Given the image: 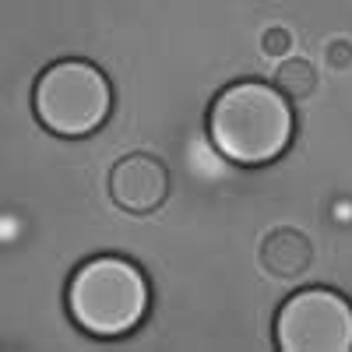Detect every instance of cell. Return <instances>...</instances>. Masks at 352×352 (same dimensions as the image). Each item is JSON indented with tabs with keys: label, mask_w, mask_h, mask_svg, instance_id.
Segmentation results:
<instances>
[{
	"label": "cell",
	"mask_w": 352,
	"mask_h": 352,
	"mask_svg": "<svg viewBox=\"0 0 352 352\" xmlns=\"http://www.w3.org/2000/svg\"><path fill=\"white\" fill-rule=\"evenodd\" d=\"M292 134H296V113L278 85L240 78L226 85L208 106V141L232 166H272L285 155Z\"/></svg>",
	"instance_id": "cell-1"
},
{
	"label": "cell",
	"mask_w": 352,
	"mask_h": 352,
	"mask_svg": "<svg viewBox=\"0 0 352 352\" xmlns=\"http://www.w3.org/2000/svg\"><path fill=\"white\" fill-rule=\"evenodd\" d=\"M64 303L71 320L92 338H124L131 335L152 303V285L131 257L99 254L78 264L67 278Z\"/></svg>",
	"instance_id": "cell-2"
},
{
	"label": "cell",
	"mask_w": 352,
	"mask_h": 352,
	"mask_svg": "<svg viewBox=\"0 0 352 352\" xmlns=\"http://www.w3.org/2000/svg\"><path fill=\"white\" fill-rule=\"evenodd\" d=\"M113 81L81 56L50 64L32 85L36 120L56 138H92L113 116Z\"/></svg>",
	"instance_id": "cell-3"
},
{
	"label": "cell",
	"mask_w": 352,
	"mask_h": 352,
	"mask_svg": "<svg viewBox=\"0 0 352 352\" xmlns=\"http://www.w3.org/2000/svg\"><path fill=\"white\" fill-rule=\"evenodd\" d=\"M282 352H352V303L328 285L300 289L275 314Z\"/></svg>",
	"instance_id": "cell-4"
},
{
	"label": "cell",
	"mask_w": 352,
	"mask_h": 352,
	"mask_svg": "<svg viewBox=\"0 0 352 352\" xmlns=\"http://www.w3.org/2000/svg\"><path fill=\"white\" fill-rule=\"evenodd\" d=\"M169 190H173L169 166L148 152H131L109 169V197L116 208L134 219L155 215L169 201Z\"/></svg>",
	"instance_id": "cell-5"
},
{
	"label": "cell",
	"mask_w": 352,
	"mask_h": 352,
	"mask_svg": "<svg viewBox=\"0 0 352 352\" xmlns=\"http://www.w3.org/2000/svg\"><path fill=\"white\" fill-rule=\"evenodd\" d=\"M314 264V240L296 226H278L261 240V268L272 278H300Z\"/></svg>",
	"instance_id": "cell-6"
},
{
	"label": "cell",
	"mask_w": 352,
	"mask_h": 352,
	"mask_svg": "<svg viewBox=\"0 0 352 352\" xmlns=\"http://www.w3.org/2000/svg\"><path fill=\"white\" fill-rule=\"evenodd\" d=\"M275 85L289 99H307L317 88V71H314L310 60H303V56H282L278 71H275Z\"/></svg>",
	"instance_id": "cell-7"
},
{
	"label": "cell",
	"mask_w": 352,
	"mask_h": 352,
	"mask_svg": "<svg viewBox=\"0 0 352 352\" xmlns=\"http://www.w3.org/2000/svg\"><path fill=\"white\" fill-rule=\"evenodd\" d=\"M292 50V32L285 25H268L261 32V53L264 56H275V60H282V56H289Z\"/></svg>",
	"instance_id": "cell-8"
},
{
	"label": "cell",
	"mask_w": 352,
	"mask_h": 352,
	"mask_svg": "<svg viewBox=\"0 0 352 352\" xmlns=\"http://www.w3.org/2000/svg\"><path fill=\"white\" fill-rule=\"evenodd\" d=\"M324 53H328V64L338 67V71L352 64V43H349V39H331Z\"/></svg>",
	"instance_id": "cell-9"
}]
</instances>
